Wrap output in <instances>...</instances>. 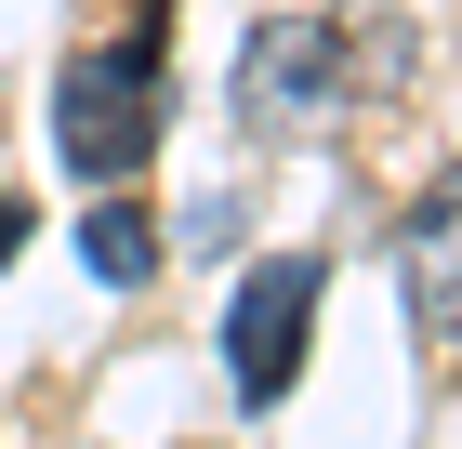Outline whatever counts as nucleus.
Instances as JSON below:
<instances>
[{
    "mask_svg": "<svg viewBox=\"0 0 462 449\" xmlns=\"http://www.w3.org/2000/svg\"><path fill=\"white\" fill-rule=\"evenodd\" d=\"M238 119L264 145H304L344 119V14H318V0H278L264 27L238 40Z\"/></svg>",
    "mask_w": 462,
    "mask_h": 449,
    "instance_id": "obj_1",
    "label": "nucleus"
},
{
    "mask_svg": "<svg viewBox=\"0 0 462 449\" xmlns=\"http://www.w3.org/2000/svg\"><path fill=\"white\" fill-rule=\"evenodd\" d=\"M53 145H67L79 185H119L159 145V40H106V53H79L67 93H53Z\"/></svg>",
    "mask_w": 462,
    "mask_h": 449,
    "instance_id": "obj_2",
    "label": "nucleus"
},
{
    "mask_svg": "<svg viewBox=\"0 0 462 449\" xmlns=\"http://www.w3.org/2000/svg\"><path fill=\"white\" fill-rule=\"evenodd\" d=\"M304 331H318V265L304 251H278V265H251L238 317H225V370H238L251 410H278L291 370H304Z\"/></svg>",
    "mask_w": 462,
    "mask_h": 449,
    "instance_id": "obj_3",
    "label": "nucleus"
},
{
    "mask_svg": "<svg viewBox=\"0 0 462 449\" xmlns=\"http://www.w3.org/2000/svg\"><path fill=\"white\" fill-rule=\"evenodd\" d=\"M396 291H410V331H423V344H449V331H462V199H449V185H436V199L410 211Z\"/></svg>",
    "mask_w": 462,
    "mask_h": 449,
    "instance_id": "obj_4",
    "label": "nucleus"
},
{
    "mask_svg": "<svg viewBox=\"0 0 462 449\" xmlns=\"http://www.w3.org/2000/svg\"><path fill=\"white\" fill-rule=\"evenodd\" d=\"M79 265L106 277V291H145V277H159V211H133V199H93V225H79Z\"/></svg>",
    "mask_w": 462,
    "mask_h": 449,
    "instance_id": "obj_5",
    "label": "nucleus"
},
{
    "mask_svg": "<svg viewBox=\"0 0 462 449\" xmlns=\"http://www.w3.org/2000/svg\"><path fill=\"white\" fill-rule=\"evenodd\" d=\"M14 251H27V211H14V199H0V265H14Z\"/></svg>",
    "mask_w": 462,
    "mask_h": 449,
    "instance_id": "obj_6",
    "label": "nucleus"
}]
</instances>
